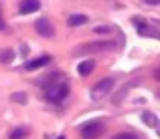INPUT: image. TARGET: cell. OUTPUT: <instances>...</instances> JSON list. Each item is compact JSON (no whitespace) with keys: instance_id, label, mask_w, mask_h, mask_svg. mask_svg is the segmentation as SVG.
Instances as JSON below:
<instances>
[{"instance_id":"cell-8","label":"cell","mask_w":160,"mask_h":139,"mask_svg":"<svg viewBox=\"0 0 160 139\" xmlns=\"http://www.w3.org/2000/svg\"><path fill=\"white\" fill-rule=\"evenodd\" d=\"M95 69V63L93 61H83L81 65L77 67V73L81 75V77H87V75H91V71Z\"/></svg>"},{"instance_id":"cell-14","label":"cell","mask_w":160,"mask_h":139,"mask_svg":"<svg viewBox=\"0 0 160 139\" xmlns=\"http://www.w3.org/2000/svg\"><path fill=\"white\" fill-rule=\"evenodd\" d=\"M12 101L24 105V103H27V95H24V93H14V95H12Z\"/></svg>"},{"instance_id":"cell-11","label":"cell","mask_w":160,"mask_h":139,"mask_svg":"<svg viewBox=\"0 0 160 139\" xmlns=\"http://www.w3.org/2000/svg\"><path fill=\"white\" fill-rule=\"evenodd\" d=\"M132 87H134V85H124V87H122V89L116 93V97H113V103L120 105V103H122V99H124V95H126V93H128L130 89H132Z\"/></svg>"},{"instance_id":"cell-12","label":"cell","mask_w":160,"mask_h":139,"mask_svg":"<svg viewBox=\"0 0 160 139\" xmlns=\"http://www.w3.org/2000/svg\"><path fill=\"white\" fill-rule=\"evenodd\" d=\"M24 137H27V129L24 127H18V129L10 131V139H24Z\"/></svg>"},{"instance_id":"cell-15","label":"cell","mask_w":160,"mask_h":139,"mask_svg":"<svg viewBox=\"0 0 160 139\" xmlns=\"http://www.w3.org/2000/svg\"><path fill=\"white\" fill-rule=\"evenodd\" d=\"M112 139H138V135H134V133H118Z\"/></svg>"},{"instance_id":"cell-2","label":"cell","mask_w":160,"mask_h":139,"mask_svg":"<svg viewBox=\"0 0 160 139\" xmlns=\"http://www.w3.org/2000/svg\"><path fill=\"white\" fill-rule=\"evenodd\" d=\"M103 131H106V125L102 121H89V123L81 125V129H79L83 139H98L99 135H103Z\"/></svg>"},{"instance_id":"cell-3","label":"cell","mask_w":160,"mask_h":139,"mask_svg":"<svg viewBox=\"0 0 160 139\" xmlns=\"http://www.w3.org/2000/svg\"><path fill=\"white\" fill-rule=\"evenodd\" d=\"M113 49V43L112 40H106V43H89V44H81L73 50V54H79V53H103V50H112Z\"/></svg>"},{"instance_id":"cell-13","label":"cell","mask_w":160,"mask_h":139,"mask_svg":"<svg viewBox=\"0 0 160 139\" xmlns=\"http://www.w3.org/2000/svg\"><path fill=\"white\" fill-rule=\"evenodd\" d=\"M12 58H14V50H2V54H0V63H10Z\"/></svg>"},{"instance_id":"cell-5","label":"cell","mask_w":160,"mask_h":139,"mask_svg":"<svg viewBox=\"0 0 160 139\" xmlns=\"http://www.w3.org/2000/svg\"><path fill=\"white\" fill-rule=\"evenodd\" d=\"M35 28H37V32H39L41 36H47V39L55 36V26H53L51 20H47V18H39L35 22Z\"/></svg>"},{"instance_id":"cell-16","label":"cell","mask_w":160,"mask_h":139,"mask_svg":"<svg viewBox=\"0 0 160 139\" xmlns=\"http://www.w3.org/2000/svg\"><path fill=\"white\" fill-rule=\"evenodd\" d=\"M109 30H112L109 26H98L95 28V32H109Z\"/></svg>"},{"instance_id":"cell-9","label":"cell","mask_w":160,"mask_h":139,"mask_svg":"<svg viewBox=\"0 0 160 139\" xmlns=\"http://www.w3.org/2000/svg\"><path fill=\"white\" fill-rule=\"evenodd\" d=\"M142 121H144L148 127H154V129L158 127V119H156V115H154L152 111H144L142 113Z\"/></svg>"},{"instance_id":"cell-7","label":"cell","mask_w":160,"mask_h":139,"mask_svg":"<svg viewBox=\"0 0 160 139\" xmlns=\"http://www.w3.org/2000/svg\"><path fill=\"white\" fill-rule=\"evenodd\" d=\"M39 8H41V2H39V0H31V2L27 0V2H20V8H18V10H20V14H31V12H37Z\"/></svg>"},{"instance_id":"cell-10","label":"cell","mask_w":160,"mask_h":139,"mask_svg":"<svg viewBox=\"0 0 160 139\" xmlns=\"http://www.w3.org/2000/svg\"><path fill=\"white\" fill-rule=\"evenodd\" d=\"M67 22H69V26H81V24L87 22V16L85 14H71Z\"/></svg>"},{"instance_id":"cell-1","label":"cell","mask_w":160,"mask_h":139,"mask_svg":"<svg viewBox=\"0 0 160 139\" xmlns=\"http://www.w3.org/2000/svg\"><path fill=\"white\" fill-rule=\"evenodd\" d=\"M45 95L51 103H61L67 95H69V85L67 83H51L49 87H45Z\"/></svg>"},{"instance_id":"cell-6","label":"cell","mask_w":160,"mask_h":139,"mask_svg":"<svg viewBox=\"0 0 160 139\" xmlns=\"http://www.w3.org/2000/svg\"><path fill=\"white\" fill-rule=\"evenodd\" d=\"M49 63H51V57L45 54V57H39V58H35V61H28L27 65H24V69L27 71H35V69H41V67H47Z\"/></svg>"},{"instance_id":"cell-17","label":"cell","mask_w":160,"mask_h":139,"mask_svg":"<svg viewBox=\"0 0 160 139\" xmlns=\"http://www.w3.org/2000/svg\"><path fill=\"white\" fill-rule=\"evenodd\" d=\"M144 4H148V6H156V4H158V0H146Z\"/></svg>"},{"instance_id":"cell-4","label":"cell","mask_w":160,"mask_h":139,"mask_svg":"<svg viewBox=\"0 0 160 139\" xmlns=\"http://www.w3.org/2000/svg\"><path fill=\"white\" fill-rule=\"evenodd\" d=\"M112 87H113V79L112 77H106V79H102L99 83H95L93 87H91V99H102V97H106L109 91H112Z\"/></svg>"},{"instance_id":"cell-18","label":"cell","mask_w":160,"mask_h":139,"mask_svg":"<svg viewBox=\"0 0 160 139\" xmlns=\"http://www.w3.org/2000/svg\"><path fill=\"white\" fill-rule=\"evenodd\" d=\"M4 28V22H2V16H0V30Z\"/></svg>"}]
</instances>
